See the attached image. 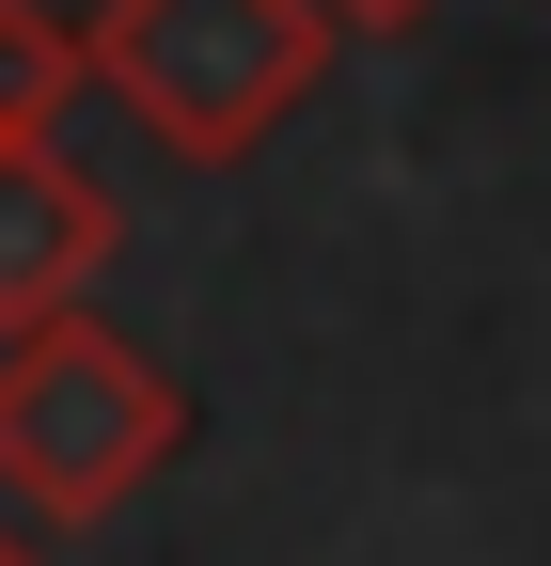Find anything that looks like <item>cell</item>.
Segmentation results:
<instances>
[{
	"label": "cell",
	"mask_w": 551,
	"mask_h": 566,
	"mask_svg": "<svg viewBox=\"0 0 551 566\" xmlns=\"http://www.w3.org/2000/svg\"><path fill=\"white\" fill-rule=\"evenodd\" d=\"M95 80L158 126V158L189 174H237L268 126H284L315 80H331V32L315 0H95Z\"/></svg>",
	"instance_id": "obj_2"
},
{
	"label": "cell",
	"mask_w": 551,
	"mask_h": 566,
	"mask_svg": "<svg viewBox=\"0 0 551 566\" xmlns=\"http://www.w3.org/2000/svg\"><path fill=\"white\" fill-rule=\"evenodd\" d=\"M174 457H189V394L126 331L48 315V331L0 346V504H17V520H63V535L126 520Z\"/></svg>",
	"instance_id": "obj_1"
},
{
	"label": "cell",
	"mask_w": 551,
	"mask_h": 566,
	"mask_svg": "<svg viewBox=\"0 0 551 566\" xmlns=\"http://www.w3.org/2000/svg\"><path fill=\"white\" fill-rule=\"evenodd\" d=\"M111 252H126V205L63 158V142H0V331L80 315Z\"/></svg>",
	"instance_id": "obj_3"
},
{
	"label": "cell",
	"mask_w": 551,
	"mask_h": 566,
	"mask_svg": "<svg viewBox=\"0 0 551 566\" xmlns=\"http://www.w3.org/2000/svg\"><path fill=\"white\" fill-rule=\"evenodd\" d=\"M0 566H48V551H32V520H17V504H0Z\"/></svg>",
	"instance_id": "obj_6"
},
{
	"label": "cell",
	"mask_w": 551,
	"mask_h": 566,
	"mask_svg": "<svg viewBox=\"0 0 551 566\" xmlns=\"http://www.w3.org/2000/svg\"><path fill=\"white\" fill-rule=\"evenodd\" d=\"M315 17H331V32H363V48H394V32H426L441 0H315Z\"/></svg>",
	"instance_id": "obj_5"
},
{
	"label": "cell",
	"mask_w": 551,
	"mask_h": 566,
	"mask_svg": "<svg viewBox=\"0 0 551 566\" xmlns=\"http://www.w3.org/2000/svg\"><path fill=\"white\" fill-rule=\"evenodd\" d=\"M95 80L80 17H48V0H0V142H63V95Z\"/></svg>",
	"instance_id": "obj_4"
}]
</instances>
